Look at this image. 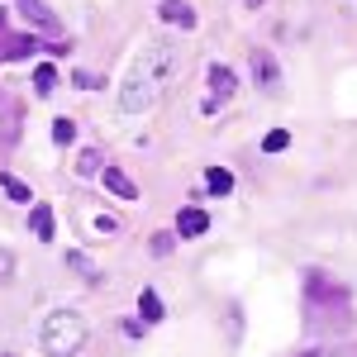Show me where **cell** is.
Segmentation results:
<instances>
[{
    "mask_svg": "<svg viewBox=\"0 0 357 357\" xmlns=\"http://www.w3.org/2000/svg\"><path fill=\"white\" fill-rule=\"evenodd\" d=\"M172 67H176V53H172V48H148V53H138L134 72H129L124 86H119V110L124 114L148 110V105L158 100V91L167 86Z\"/></svg>",
    "mask_w": 357,
    "mask_h": 357,
    "instance_id": "6da1fadb",
    "label": "cell"
},
{
    "mask_svg": "<svg viewBox=\"0 0 357 357\" xmlns=\"http://www.w3.org/2000/svg\"><path fill=\"white\" fill-rule=\"evenodd\" d=\"M305 310L319 333L348 329V286L329 281L324 272H305Z\"/></svg>",
    "mask_w": 357,
    "mask_h": 357,
    "instance_id": "7a4b0ae2",
    "label": "cell"
},
{
    "mask_svg": "<svg viewBox=\"0 0 357 357\" xmlns=\"http://www.w3.org/2000/svg\"><path fill=\"white\" fill-rule=\"evenodd\" d=\"M86 343V319L72 310H57L43 324V353L48 357H77V348Z\"/></svg>",
    "mask_w": 357,
    "mask_h": 357,
    "instance_id": "3957f363",
    "label": "cell"
},
{
    "mask_svg": "<svg viewBox=\"0 0 357 357\" xmlns=\"http://www.w3.org/2000/svg\"><path fill=\"white\" fill-rule=\"evenodd\" d=\"M234 91H238V77H234L224 62H215V67H210V110H215L220 100H229Z\"/></svg>",
    "mask_w": 357,
    "mask_h": 357,
    "instance_id": "277c9868",
    "label": "cell"
},
{
    "mask_svg": "<svg viewBox=\"0 0 357 357\" xmlns=\"http://www.w3.org/2000/svg\"><path fill=\"white\" fill-rule=\"evenodd\" d=\"M252 77L262 91H281V67H276V57L262 48V53H252Z\"/></svg>",
    "mask_w": 357,
    "mask_h": 357,
    "instance_id": "5b68a950",
    "label": "cell"
},
{
    "mask_svg": "<svg viewBox=\"0 0 357 357\" xmlns=\"http://www.w3.org/2000/svg\"><path fill=\"white\" fill-rule=\"evenodd\" d=\"M158 15H162L167 24H176V29H195V5H186V0H162Z\"/></svg>",
    "mask_w": 357,
    "mask_h": 357,
    "instance_id": "8992f818",
    "label": "cell"
},
{
    "mask_svg": "<svg viewBox=\"0 0 357 357\" xmlns=\"http://www.w3.org/2000/svg\"><path fill=\"white\" fill-rule=\"evenodd\" d=\"M205 229H210V215H205L200 205H186V210L176 215V234H181V238H195V234H205Z\"/></svg>",
    "mask_w": 357,
    "mask_h": 357,
    "instance_id": "52a82bcc",
    "label": "cell"
},
{
    "mask_svg": "<svg viewBox=\"0 0 357 357\" xmlns=\"http://www.w3.org/2000/svg\"><path fill=\"white\" fill-rule=\"evenodd\" d=\"M29 229H33V234H38V243H53V210H48V205H38V210H33V215H29Z\"/></svg>",
    "mask_w": 357,
    "mask_h": 357,
    "instance_id": "ba28073f",
    "label": "cell"
},
{
    "mask_svg": "<svg viewBox=\"0 0 357 357\" xmlns=\"http://www.w3.org/2000/svg\"><path fill=\"white\" fill-rule=\"evenodd\" d=\"M20 5H24V20H29V24L57 33V24H53V15H48V5H43V0H20Z\"/></svg>",
    "mask_w": 357,
    "mask_h": 357,
    "instance_id": "9c48e42d",
    "label": "cell"
},
{
    "mask_svg": "<svg viewBox=\"0 0 357 357\" xmlns=\"http://www.w3.org/2000/svg\"><path fill=\"white\" fill-rule=\"evenodd\" d=\"M205 191H210V195H229V191H234V172L210 167V172H205Z\"/></svg>",
    "mask_w": 357,
    "mask_h": 357,
    "instance_id": "30bf717a",
    "label": "cell"
},
{
    "mask_svg": "<svg viewBox=\"0 0 357 357\" xmlns=\"http://www.w3.org/2000/svg\"><path fill=\"white\" fill-rule=\"evenodd\" d=\"M105 186H110L114 195H124V200H134V195H138V186L124 176V172H119V167H110V172H105Z\"/></svg>",
    "mask_w": 357,
    "mask_h": 357,
    "instance_id": "8fae6325",
    "label": "cell"
},
{
    "mask_svg": "<svg viewBox=\"0 0 357 357\" xmlns=\"http://www.w3.org/2000/svg\"><path fill=\"white\" fill-rule=\"evenodd\" d=\"M105 167V158H100V148H82V158H77V176H96Z\"/></svg>",
    "mask_w": 357,
    "mask_h": 357,
    "instance_id": "7c38bea8",
    "label": "cell"
},
{
    "mask_svg": "<svg viewBox=\"0 0 357 357\" xmlns=\"http://www.w3.org/2000/svg\"><path fill=\"white\" fill-rule=\"evenodd\" d=\"M138 314H143L148 324H158V319H162V301H158L153 291H143V296H138Z\"/></svg>",
    "mask_w": 357,
    "mask_h": 357,
    "instance_id": "4fadbf2b",
    "label": "cell"
},
{
    "mask_svg": "<svg viewBox=\"0 0 357 357\" xmlns=\"http://www.w3.org/2000/svg\"><path fill=\"white\" fill-rule=\"evenodd\" d=\"M53 86H57V72L48 67V62H43V67H33V91H38V96H48Z\"/></svg>",
    "mask_w": 357,
    "mask_h": 357,
    "instance_id": "5bb4252c",
    "label": "cell"
},
{
    "mask_svg": "<svg viewBox=\"0 0 357 357\" xmlns=\"http://www.w3.org/2000/svg\"><path fill=\"white\" fill-rule=\"evenodd\" d=\"M0 191L10 195V200H29V186L20 176H10V172H0Z\"/></svg>",
    "mask_w": 357,
    "mask_h": 357,
    "instance_id": "9a60e30c",
    "label": "cell"
},
{
    "mask_svg": "<svg viewBox=\"0 0 357 357\" xmlns=\"http://www.w3.org/2000/svg\"><path fill=\"white\" fill-rule=\"evenodd\" d=\"M77 138V124L72 119H53V143H72Z\"/></svg>",
    "mask_w": 357,
    "mask_h": 357,
    "instance_id": "2e32d148",
    "label": "cell"
},
{
    "mask_svg": "<svg viewBox=\"0 0 357 357\" xmlns=\"http://www.w3.org/2000/svg\"><path fill=\"white\" fill-rule=\"evenodd\" d=\"M67 262H72V267H77V272H86V276H91V281H100V267H96V262H91V257H82V252H72V257H67Z\"/></svg>",
    "mask_w": 357,
    "mask_h": 357,
    "instance_id": "e0dca14e",
    "label": "cell"
},
{
    "mask_svg": "<svg viewBox=\"0 0 357 357\" xmlns=\"http://www.w3.org/2000/svg\"><path fill=\"white\" fill-rule=\"evenodd\" d=\"M286 143H291V134H286V129H272V134L262 138V148H267V153H281Z\"/></svg>",
    "mask_w": 357,
    "mask_h": 357,
    "instance_id": "ac0fdd59",
    "label": "cell"
},
{
    "mask_svg": "<svg viewBox=\"0 0 357 357\" xmlns=\"http://www.w3.org/2000/svg\"><path fill=\"white\" fill-rule=\"evenodd\" d=\"M148 248H153V257H167V252H172V234H153Z\"/></svg>",
    "mask_w": 357,
    "mask_h": 357,
    "instance_id": "d6986e66",
    "label": "cell"
},
{
    "mask_svg": "<svg viewBox=\"0 0 357 357\" xmlns=\"http://www.w3.org/2000/svg\"><path fill=\"white\" fill-rule=\"evenodd\" d=\"M15 272V257H10V252H5V248H0V281H5V276Z\"/></svg>",
    "mask_w": 357,
    "mask_h": 357,
    "instance_id": "ffe728a7",
    "label": "cell"
},
{
    "mask_svg": "<svg viewBox=\"0 0 357 357\" xmlns=\"http://www.w3.org/2000/svg\"><path fill=\"white\" fill-rule=\"evenodd\" d=\"M257 5H262V0H248V10H257Z\"/></svg>",
    "mask_w": 357,
    "mask_h": 357,
    "instance_id": "44dd1931",
    "label": "cell"
}]
</instances>
